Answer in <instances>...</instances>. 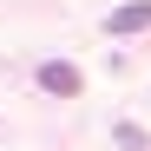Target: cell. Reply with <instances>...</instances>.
I'll list each match as a JSON object with an SVG mask.
<instances>
[{"label":"cell","mask_w":151,"mask_h":151,"mask_svg":"<svg viewBox=\"0 0 151 151\" xmlns=\"http://www.w3.org/2000/svg\"><path fill=\"white\" fill-rule=\"evenodd\" d=\"M40 86L53 92V99H72L86 79H79V66H66V59H46V66H40Z\"/></svg>","instance_id":"1"},{"label":"cell","mask_w":151,"mask_h":151,"mask_svg":"<svg viewBox=\"0 0 151 151\" xmlns=\"http://www.w3.org/2000/svg\"><path fill=\"white\" fill-rule=\"evenodd\" d=\"M145 27H151V0H125V7L105 20V33H118V40L125 33H145Z\"/></svg>","instance_id":"2"}]
</instances>
